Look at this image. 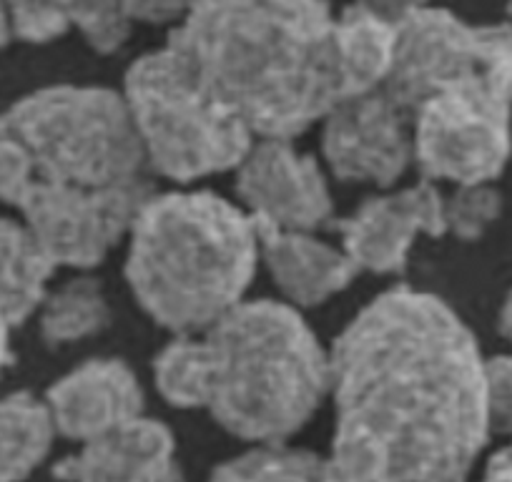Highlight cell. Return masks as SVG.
I'll list each match as a JSON object with an SVG mask.
<instances>
[{
    "mask_svg": "<svg viewBox=\"0 0 512 482\" xmlns=\"http://www.w3.org/2000/svg\"><path fill=\"white\" fill-rule=\"evenodd\" d=\"M41 334L48 344H73L96 337L111 322L103 284L93 277L68 279L46 294L38 309Z\"/></svg>",
    "mask_w": 512,
    "mask_h": 482,
    "instance_id": "18",
    "label": "cell"
},
{
    "mask_svg": "<svg viewBox=\"0 0 512 482\" xmlns=\"http://www.w3.org/2000/svg\"><path fill=\"white\" fill-rule=\"evenodd\" d=\"M497 327H500L502 337H505L507 342H512V289L505 294V299H502L500 317H497Z\"/></svg>",
    "mask_w": 512,
    "mask_h": 482,
    "instance_id": "27",
    "label": "cell"
},
{
    "mask_svg": "<svg viewBox=\"0 0 512 482\" xmlns=\"http://www.w3.org/2000/svg\"><path fill=\"white\" fill-rule=\"evenodd\" d=\"M46 407L58 435L83 445L144 417V390L123 359H86L48 390Z\"/></svg>",
    "mask_w": 512,
    "mask_h": 482,
    "instance_id": "12",
    "label": "cell"
},
{
    "mask_svg": "<svg viewBox=\"0 0 512 482\" xmlns=\"http://www.w3.org/2000/svg\"><path fill=\"white\" fill-rule=\"evenodd\" d=\"M209 482H347L332 460L287 445H256L219 465Z\"/></svg>",
    "mask_w": 512,
    "mask_h": 482,
    "instance_id": "19",
    "label": "cell"
},
{
    "mask_svg": "<svg viewBox=\"0 0 512 482\" xmlns=\"http://www.w3.org/2000/svg\"><path fill=\"white\" fill-rule=\"evenodd\" d=\"M11 11L13 38L26 43H53L66 36L73 28L68 6H56V3H16L8 6Z\"/></svg>",
    "mask_w": 512,
    "mask_h": 482,
    "instance_id": "23",
    "label": "cell"
},
{
    "mask_svg": "<svg viewBox=\"0 0 512 482\" xmlns=\"http://www.w3.org/2000/svg\"><path fill=\"white\" fill-rule=\"evenodd\" d=\"M46 400L31 392L0 397V482H21L48 457L56 437Z\"/></svg>",
    "mask_w": 512,
    "mask_h": 482,
    "instance_id": "17",
    "label": "cell"
},
{
    "mask_svg": "<svg viewBox=\"0 0 512 482\" xmlns=\"http://www.w3.org/2000/svg\"><path fill=\"white\" fill-rule=\"evenodd\" d=\"M337 46L347 98L382 86L397 53L395 6H349L337 11Z\"/></svg>",
    "mask_w": 512,
    "mask_h": 482,
    "instance_id": "15",
    "label": "cell"
},
{
    "mask_svg": "<svg viewBox=\"0 0 512 482\" xmlns=\"http://www.w3.org/2000/svg\"><path fill=\"white\" fill-rule=\"evenodd\" d=\"M507 21H510V23H512V8H510V18H507Z\"/></svg>",
    "mask_w": 512,
    "mask_h": 482,
    "instance_id": "29",
    "label": "cell"
},
{
    "mask_svg": "<svg viewBox=\"0 0 512 482\" xmlns=\"http://www.w3.org/2000/svg\"><path fill=\"white\" fill-rule=\"evenodd\" d=\"M71 23L96 53H116L131 38L136 21L126 3H81L68 6Z\"/></svg>",
    "mask_w": 512,
    "mask_h": 482,
    "instance_id": "22",
    "label": "cell"
},
{
    "mask_svg": "<svg viewBox=\"0 0 512 482\" xmlns=\"http://www.w3.org/2000/svg\"><path fill=\"white\" fill-rule=\"evenodd\" d=\"M121 91L38 88L0 113V201L56 267L91 269L156 194Z\"/></svg>",
    "mask_w": 512,
    "mask_h": 482,
    "instance_id": "2",
    "label": "cell"
},
{
    "mask_svg": "<svg viewBox=\"0 0 512 482\" xmlns=\"http://www.w3.org/2000/svg\"><path fill=\"white\" fill-rule=\"evenodd\" d=\"M329 395L347 482H465L490 437L480 344L420 289H387L339 332Z\"/></svg>",
    "mask_w": 512,
    "mask_h": 482,
    "instance_id": "1",
    "label": "cell"
},
{
    "mask_svg": "<svg viewBox=\"0 0 512 482\" xmlns=\"http://www.w3.org/2000/svg\"><path fill=\"white\" fill-rule=\"evenodd\" d=\"M161 397L179 410H204L206 367L199 334H179L154 359Z\"/></svg>",
    "mask_w": 512,
    "mask_h": 482,
    "instance_id": "20",
    "label": "cell"
},
{
    "mask_svg": "<svg viewBox=\"0 0 512 482\" xmlns=\"http://www.w3.org/2000/svg\"><path fill=\"white\" fill-rule=\"evenodd\" d=\"M126 241L128 287L176 337L204 332L239 307L259 267L256 224L214 191L154 194Z\"/></svg>",
    "mask_w": 512,
    "mask_h": 482,
    "instance_id": "4",
    "label": "cell"
},
{
    "mask_svg": "<svg viewBox=\"0 0 512 482\" xmlns=\"http://www.w3.org/2000/svg\"><path fill=\"white\" fill-rule=\"evenodd\" d=\"M259 262L267 264L279 292L292 307H319L344 292L359 269L342 247L314 236V231L272 229L256 224Z\"/></svg>",
    "mask_w": 512,
    "mask_h": 482,
    "instance_id": "14",
    "label": "cell"
},
{
    "mask_svg": "<svg viewBox=\"0 0 512 482\" xmlns=\"http://www.w3.org/2000/svg\"><path fill=\"white\" fill-rule=\"evenodd\" d=\"M53 472L63 482H184L174 432L146 415L83 442Z\"/></svg>",
    "mask_w": 512,
    "mask_h": 482,
    "instance_id": "13",
    "label": "cell"
},
{
    "mask_svg": "<svg viewBox=\"0 0 512 482\" xmlns=\"http://www.w3.org/2000/svg\"><path fill=\"white\" fill-rule=\"evenodd\" d=\"M11 322H8L3 314H0V375L6 372V367L11 365L13 352H11Z\"/></svg>",
    "mask_w": 512,
    "mask_h": 482,
    "instance_id": "26",
    "label": "cell"
},
{
    "mask_svg": "<svg viewBox=\"0 0 512 482\" xmlns=\"http://www.w3.org/2000/svg\"><path fill=\"white\" fill-rule=\"evenodd\" d=\"M445 194L432 181L369 196L337 221L342 249L359 272L397 274L420 236H445Z\"/></svg>",
    "mask_w": 512,
    "mask_h": 482,
    "instance_id": "11",
    "label": "cell"
},
{
    "mask_svg": "<svg viewBox=\"0 0 512 482\" xmlns=\"http://www.w3.org/2000/svg\"><path fill=\"white\" fill-rule=\"evenodd\" d=\"M502 214V194L495 184L457 186L445 196V234L462 241H477Z\"/></svg>",
    "mask_w": 512,
    "mask_h": 482,
    "instance_id": "21",
    "label": "cell"
},
{
    "mask_svg": "<svg viewBox=\"0 0 512 482\" xmlns=\"http://www.w3.org/2000/svg\"><path fill=\"white\" fill-rule=\"evenodd\" d=\"M485 482H512V442L490 457L485 470Z\"/></svg>",
    "mask_w": 512,
    "mask_h": 482,
    "instance_id": "25",
    "label": "cell"
},
{
    "mask_svg": "<svg viewBox=\"0 0 512 482\" xmlns=\"http://www.w3.org/2000/svg\"><path fill=\"white\" fill-rule=\"evenodd\" d=\"M485 405L490 432L512 435V354L485 359Z\"/></svg>",
    "mask_w": 512,
    "mask_h": 482,
    "instance_id": "24",
    "label": "cell"
},
{
    "mask_svg": "<svg viewBox=\"0 0 512 482\" xmlns=\"http://www.w3.org/2000/svg\"><path fill=\"white\" fill-rule=\"evenodd\" d=\"M56 269L23 221L0 216V314L11 327L41 309Z\"/></svg>",
    "mask_w": 512,
    "mask_h": 482,
    "instance_id": "16",
    "label": "cell"
},
{
    "mask_svg": "<svg viewBox=\"0 0 512 482\" xmlns=\"http://www.w3.org/2000/svg\"><path fill=\"white\" fill-rule=\"evenodd\" d=\"M121 96L151 174L179 184L236 171L256 141L166 43L128 66Z\"/></svg>",
    "mask_w": 512,
    "mask_h": 482,
    "instance_id": "6",
    "label": "cell"
},
{
    "mask_svg": "<svg viewBox=\"0 0 512 482\" xmlns=\"http://www.w3.org/2000/svg\"><path fill=\"white\" fill-rule=\"evenodd\" d=\"M199 339L204 410L241 440L284 445L329 395V349L292 304L244 299Z\"/></svg>",
    "mask_w": 512,
    "mask_h": 482,
    "instance_id": "5",
    "label": "cell"
},
{
    "mask_svg": "<svg viewBox=\"0 0 512 482\" xmlns=\"http://www.w3.org/2000/svg\"><path fill=\"white\" fill-rule=\"evenodd\" d=\"M415 166L425 181L492 184L512 156V76L447 86L412 108Z\"/></svg>",
    "mask_w": 512,
    "mask_h": 482,
    "instance_id": "7",
    "label": "cell"
},
{
    "mask_svg": "<svg viewBox=\"0 0 512 482\" xmlns=\"http://www.w3.org/2000/svg\"><path fill=\"white\" fill-rule=\"evenodd\" d=\"M395 18L397 53L382 88L407 113L440 88L512 76L510 21L470 23L432 6H395Z\"/></svg>",
    "mask_w": 512,
    "mask_h": 482,
    "instance_id": "8",
    "label": "cell"
},
{
    "mask_svg": "<svg viewBox=\"0 0 512 482\" xmlns=\"http://www.w3.org/2000/svg\"><path fill=\"white\" fill-rule=\"evenodd\" d=\"M236 194L254 224L272 229L314 231L334 211L327 174L292 141H254L236 169Z\"/></svg>",
    "mask_w": 512,
    "mask_h": 482,
    "instance_id": "10",
    "label": "cell"
},
{
    "mask_svg": "<svg viewBox=\"0 0 512 482\" xmlns=\"http://www.w3.org/2000/svg\"><path fill=\"white\" fill-rule=\"evenodd\" d=\"M322 154L337 179L392 189L415 164L410 113L382 86L347 98L324 118Z\"/></svg>",
    "mask_w": 512,
    "mask_h": 482,
    "instance_id": "9",
    "label": "cell"
},
{
    "mask_svg": "<svg viewBox=\"0 0 512 482\" xmlns=\"http://www.w3.org/2000/svg\"><path fill=\"white\" fill-rule=\"evenodd\" d=\"M166 46L256 141H292L347 101L337 11L322 3H199Z\"/></svg>",
    "mask_w": 512,
    "mask_h": 482,
    "instance_id": "3",
    "label": "cell"
},
{
    "mask_svg": "<svg viewBox=\"0 0 512 482\" xmlns=\"http://www.w3.org/2000/svg\"><path fill=\"white\" fill-rule=\"evenodd\" d=\"M13 41V26H11V11L8 6H0V51Z\"/></svg>",
    "mask_w": 512,
    "mask_h": 482,
    "instance_id": "28",
    "label": "cell"
}]
</instances>
